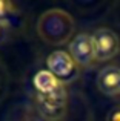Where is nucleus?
I'll list each match as a JSON object with an SVG mask.
<instances>
[{
  "label": "nucleus",
  "mask_w": 120,
  "mask_h": 121,
  "mask_svg": "<svg viewBox=\"0 0 120 121\" xmlns=\"http://www.w3.org/2000/svg\"><path fill=\"white\" fill-rule=\"evenodd\" d=\"M74 31V20L66 11L49 9L40 15L37 32L43 41L49 44H63L69 40Z\"/></svg>",
  "instance_id": "nucleus-1"
},
{
  "label": "nucleus",
  "mask_w": 120,
  "mask_h": 121,
  "mask_svg": "<svg viewBox=\"0 0 120 121\" xmlns=\"http://www.w3.org/2000/svg\"><path fill=\"white\" fill-rule=\"evenodd\" d=\"M66 103H68V94L65 84L49 95H36L37 109L43 118L49 121H59L66 115Z\"/></svg>",
  "instance_id": "nucleus-2"
},
{
  "label": "nucleus",
  "mask_w": 120,
  "mask_h": 121,
  "mask_svg": "<svg viewBox=\"0 0 120 121\" xmlns=\"http://www.w3.org/2000/svg\"><path fill=\"white\" fill-rule=\"evenodd\" d=\"M48 71L62 84L72 83L78 78V66L66 51H54L46 58Z\"/></svg>",
  "instance_id": "nucleus-3"
},
{
  "label": "nucleus",
  "mask_w": 120,
  "mask_h": 121,
  "mask_svg": "<svg viewBox=\"0 0 120 121\" xmlns=\"http://www.w3.org/2000/svg\"><path fill=\"white\" fill-rule=\"evenodd\" d=\"M92 44L97 61H106L114 58L120 51V40L117 34L109 28H99L94 31Z\"/></svg>",
  "instance_id": "nucleus-4"
},
{
  "label": "nucleus",
  "mask_w": 120,
  "mask_h": 121,
  "mask_svg": "<svg viewBox=\"0 0 120 121\" xmlns=\"http://www.w3.org/2000/svg\"><path fill=\"white\" fill-rule=\"evenodd\" d=\"M69 55L72 57L78 68H89L96 61L92 44V34L80 32L69 43Z\"/></svg>",
  "instance_id": "nucleus-5"
},
{
  "label": "nucleus",
  "mask_w": 120,
  "mask_h": 121,
  "mask_svg": "<svg viewBox=\"0 0 120 121\" xmlns=\"http://www.w3.org/2000/svg\"><path fill=\"white\" fill-rule=\"evenodd\" d=\"M96 84L102 94L108 97L120 95V68L119 66H106L97 74Z\"/></svg>",
  "instance_id": "nucleus-6"
},
{
  "label": "nucleus",
  "mask_w": 120,
  "mask_h": 121,
  "mask_svg": "<svg viewBox=\"0 0 120 121\" xmlns=\"http://www.w3.org/2000/svg\"><path fill=\"white\" fill-rule=\"evenodd\" d=\"M34 91L36 95H49L52 92H55L60 86H63L51 72L46 69V71H39L34 77Z\"/></svg>",
  "instance_id": "nucleus-7"
},
{
  "label": "nucleus",
  "mask_w": 120,
  "mask_h": 121,
  "mask_svg": "<svg viewBox=\"0 0 120 121\" xmlns=\"http://www.w3.org/2000/svg\"><path fill=\"white\" fill-rule=\"evenodd\" d=\"M17 17H18V9L15 8L14 3L0 0V23L11 26V23H14Z\"/></svg>",
  "instance_id": "nucleus-8"
},
{
  "label": "nucleus",
  "mask_w": 120,
  "mask_h": 121,
  "mask_svg": "<svg viewBox=\"0 0 120 121\" xmlns=\"http://www.w3.org/2000/svg\"><path fill=\"white\" fill-rule=\"evenodd\" d=\"M106 121H120V106L112 107L106 115Z\"/></svg>",
  "instance_id": "nucleus-9"
},
{
  "label": "nucleus",
  "mask_w": 120,
  "mask_h": 121,
  "mask_svg": "<svg viewBox=\"0 0 120 121\" xmlns=\"http://www.w3.org/2000/svg\"><path fill=\"white\" fill-rule=\"evenodd\" d=\"M9 28H11V26H8V25H5V23H0V44L5 43V41L8 40V37H9Z\"/></svg>",
  "instance_id": "nucleus-10"
}]
</instances>
